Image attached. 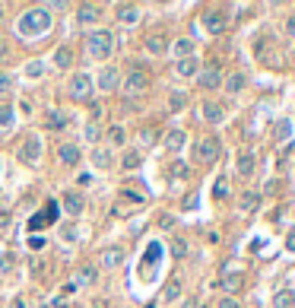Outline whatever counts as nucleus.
<instances>
[{"label":"nucleus","instance_id":"f257e3e1","mask_svg":"<svg viewBox=\"0 0 295 308\" xmlns=\"http://www.w3.org/2000/svg\"><path fill=\"white\" fill-rule=\"evenodd\" d=\"M51 22H54V16H51L48 6H32L16 19V32H19V38H35V35H45Z\"/></svg>","mask_w":295,"mask_h":308},{"label":"nucleus","instance_id":"f03ea898","mask_svg":"<svg viewBox=\"0 0 295 308\" xmlns=\"http://www.w3.org/2000/svg\"><path fill=\"white\" fill-rule=\"evenodd\" d=\"M86 54L92 61H111V54H115V35H111V29L86 32Z\"/></svg>","mask_w":295,"mask_h":308},{"label":"nucleus","instance_id":"7ed1b4c3","mask_svg":"<svg viewBox=\"0 0 295 308\" xmlns=\"http://www.w3.org/2000/svg\"><path fill=\"white\" fill-rule=\"evenodd\" d=\"M146 89H149V73H146L143 64H134L124 76H121V92H124V96L134 99V96H143Z\"/></svg>","mask_w":295,"mask_h":308},{"label":"nucleus","instance_id":"20e7f679","mask_svg":"<svg viewBox=\"0 0 295 308\" xmlns=\"http://www.w3.org/2000/svg\"><path fill=\"white\" fill-rule=\"evenodd\" d=\"M67 96H70L73 102H89L95 96V83H92V76L86 73V70H76L70 80H67Z\"/></svg>","mask_w":295,"mask_h":308},{"label":"nucleus","instance_id":"39448f33","mask_svg":"<svg viewBox=\"0 0 295 308\" xmlns=\"http://www.w3.org/2000/svg\"><path fill=\"white\" fill-rule=\"evenodd\" d=\"M41 153H45V143H41V137H38V134H25L22 143H19V150H16V156H19L22 165L35 168V162L41 159Z\"/></svg>","mask_w":295,"mask_h":308},{"label":"nucleus","instance_id":"423d86ee","mask_svg":"<svg viewBox=\"0 0 295 308\" xmlns=\"http://www.w3.org/2000/svg\"><path fill=\"white\" fill-rule=\"evenodd\" d=\"M219 153H222V143L216 140V137H203L194 147V159L200 162V165H213V162L219 159Z\"/></svg>","mask_w":295,"mask_h":308},{"label":"nucleus","instance_id":"0eeeda50","mask_svg":"<svg viewBox=\"0 0 295 308\" xmlns=\"http://www.w3.org/2000/svg\"><path fill=\"white\" fill-rule=\"evenodd\" d=\"M92 83H95L99 92H118L121 89V70H118V67H102L99 76H95Z\"/></svg>","mask_w":295,"mask_h":308},{"label":"nucleus","instance_id":"6e6552de","mask_svg":"<svg viewBox=\"0 0 295 308\" xmlns=\"http://www.w3.org/2000/svg\"><path fill=\"white\" fill-rule=\"evenodd\" d=\"M197 86L203 92H216L222 86V70L219 67H200V73H197Z\"/></svg>","mask_w":295,"mask_h":308},{"label":"nucleus","instance_id":"1a4fd4ad","mask_svg":"<svg viewBox=\"0 0 295 308\" xmlns=\"http://www.w3.org/2000/svg\"><path fill=\"white\" fill-rule=\"evenodd\" d=\"M124 258H127V251L121 245H108L105 251L99 254V267L102 270H118L121 264H124Z\"/></svg>","mask_w":295,"mask_h":308},{"label":"nucleus","instance_id":"9d476101","mask_svg":"<svg viewBox=\"0 0 295 308\" xmlns=\"http://www.w3.org/2000/svg\"><path fill=\"white\" fill-rule=\"evenodd\" d=\"M200 22H203V29L210 32V35H222L225 25H229V16H225L222 10H206Z\"/></svg>","mask_w":295,"mask_h":308},{"label":"nucleus","instance_id":"9b49d317","mask_svg":"<svg viewBox=\"0 0 295 308\" xmlns=\"http://www.w3.org/2000/svg\"><path fill=\"white\" fill-rule=\"evenodd\" d=\"M60 203H64V213L70 219H76V216H83V210H86V197L80 191H64V197H60Z\"/></svg>","mask_w":295,"mask_h":308},{"label":"nucleus","instance_id":"f8f14e48","mask_svg":"<svg viewBox=\"0 0 295 308\" xmlns=\"http://www.w3.org/2000/svg\"><path fill=\"white\" fill-rule=\"evenodd\" d=\"M80 159H83V153L76 143H60L57 147V162H60V168H76L80 165Z\"/></svg>","mask_w":295,"mask_h":308},{"label":"nucleus","instance_id":"ddd939ff","mask_svg":"<svg viewBox=\"0 0 295 308\" xmlns=\"http://www.w3.org/2000/svg\"><path fill=\"white\" fill-rule=\"evenodd\" d=\"M140 16H143V10H140V6H134V3H118L115 6V19L121 25H137V22H140Z\"/></svg>","mask_w":295,"mask_h":308},{"label":"nucleus","instance_id":"4468645a","mask_svg":"<svg viewBox=\"0 0 295 308\" xmlns=\"http://www.w3.org/2000/svg\"><path fill=\"white\" fill-rule=\"evenodd\" d=\"M73 61H76V54H73L70 45H60V48H54V54H51V64H54L57 70H70Z\"/></svg>","mask_w":295,"mask_h":308},{"label":"nucleus","instance_id":"2eb2a0df","mask_svg":"<svg viewBox=\"0 0 295 308\" xmlns=\"http://www.w3.org/2000/svg\"><path fill=\"white\" fill-rule=\"evenodd\" d=\"M76 19H80L83 25H95L102 19V6L99 3H80L76 6Z\"/></svg>","mask_w":295,"mask_h":308},{"label":"nucleus","instance_id":"dca6fc26","mask_svg":"<svg viewBox=\"0 0 295 308\" xmlns=\"http://www.w3.org/2000/svg\"><path fill=\"white\" fill-rule=\"evenodd\" d=\"M175 73L181 76V80H197V73H200V61H197V57H181V61L175 64Z\"/></svg>","mask_w":295,"mask_h":308},{"label":"nucleus","instance_id":"f3484780","mask_svg":"<svg viewBox=\"0 0 295 308\" xmlns=\"http://www.w3.org/2000/svg\"><path fill=\"white\" fill-rule=\"evenodd\" d=\"M92 165L99 168V172H111V165H115L111 150H108V147H95V150H92Z\"/></svg>","mask_w":295,"mask_h":308},{"label":"nucleus","instance_id":"a211bd4d","mask_svg":"<svg viewBox=\"0 0 295 308\" xmlns=\"http://www.w3.org/2000/svg\"><path fill=\"white\" fill-rule=\"evenodd\" d=\"M200 115H203L206 124H222V121H225V108L219 105V102H203Z\"/></svg>","mask_w":295,"mask_h":308},{"label":"nucleus","instance_id":"6ab92c4d","mask_svg":"<svg viewBox=\"0 0 295 308\" xmlns=\"http://www.w3.org/2000/svg\"><path fill=\"white\" fill-rule=\"evenodd\" d=\"M241 286H245V277H241L238 270H225V273H222V289H225V296L235 299V293H238Z\"/></svg>","mask_w":295,"mask_h":308},{"label":"nucleus","instance_id":"aec40b11","mask_svg":"<svg viewBox=\"0 0 295 308\" xmlns=\"http://www.w3.org/2000/svg\"><path fill=\"white\" fill-rule=\"evenodd\" d=\"M254 168H257L254 153H241V156L235 159V172H238V178H251V175H254Z\"/></svg>","mask_w":295,"mask_h":308},{"label":"nucleus","instance_id":"412c9836","mask_svg":"<svg viewBox=\"0 0 295 308\" xmlns=\"http://www.w3.org/2000/svg\"><path fill=\"white\" fill-rule=\"evenodd\" d=\"M121 172H137V168L143 165V153L140 150H124V156H121Z\"/></svg>","mask_w":295,"mask_h":308},{"label":"nucleus","instance_id":"4be33fe9","mask_svg":"<svg viewBox=\"0 0 295 308\" xmlns=\"http://www.w3.org/2000/svg\"><path fill=\"white\" fill-rule=\"evenodd\" d=\"M143 48H146V54L159 57V54H165V51H168V38H165V35H146Z\"/></svg>","mask_w":295,"mask_h":308},{"label":"nucleus","instance_id":"5701e85b","mask_svg":"<svg viewBox=\"0 0 295 308\" xmlns=\"http://www.w3.org/2000/svg\"><path fill=\"white\" fill-rule=\"evenodd\" d=\"M273 140H276V143H289V140H292V121H289V118H276V124H273Z\"/></svg>","mask_w":295,"mask_h":308},{"label":"nucleus","instance_id":"b1692460","mask_svg":"<svg viewBox=\"0 0 295 308\" xmlns=\"http://www.w3.org/2000/svg\"><path fill=\"white\" fill-rule=\"evenodd\" d=\"M95 280H99V267H92V264H86V267H80V270H76L73 283H76V286H92Z\"/></svg>","mask_w":295,"mask_h":308},{"label":"nucleus","instance_id":"393cba45","mask_svg":"<svg viewBox=\"0 0 295 308\" xmlns=\"http://www.w3.org/2000/svg\"><path fill=\"white\" fill-rule=\"evenodd\" d=\"M105 140H108V150H115V147H124L127 143V131L121 124H111L108 131H105Z\"/></svg>","mask_w":295,"mask_h":308},{"label":"nucleus","instance_id":"a878e982","mask_svg":"<svg viewBox=\"0 0 295 308\" xmlns=\"http://www.w3.org/2000/svg\"><path fill=\"white\" fill-rule=\"evenodd\" d=\"M257 207H260V194H257V191H245V194L238 197V210H241V213H254Z\"/></svg>","mask_w":295,"mask_h":308},{"label":"nucleus","instance_id":"bb28decb","mask_svg":"<svg viewBox=\"0 0 295 308\" xmlns=\"http://www.w3.org/2000/svg\"><path fill=\"white\" fill-rule=\"evenodd\" d=\"M245 83H248L245 73H229V76H222V86H225V92H232V96L245 89Z\"/></svg>","mask_w":295,"mask_h":308},{"label":"nucleus","instance_id":"cd10ccee","mask_svg":"<svg viewBox=\"0 0 295 308\" xmlns=\"http://www.w3.org/2000/svg\"><path fill=\"white\" fill-rule=\"evenodd\" d=\"M45 118H48V127H51V131H64V127L70 124V118H67V111H57V108H51Z\"/></svg>","mask_w":295,"mask_h":308},{"label":"nucleus","instance_id":"c85d7f7f","mask_svg":"<svg viewBox=\"0 0 295 308\" xmlns=\"http://www.w3.org/2000/svg\"><path fill=\"white\" fill-rule=\"evenodd\" d=\"M171 51H175V57L181 61V57H194V41L190 38H175V45H168Z\"/></svg>","mask_w":295,"mask_h":308},{"label":"nucleus","instance_id":"c756f323","mask_svg":"<svg viewBox=\"0 0 295 308\" xmlns=\"http://www.w3.org/2000/svg\"><path fill=\"white\" fill-rule=\"evenodd\" d=\"M184 140H187V134H184V131H168V134H165V140H162V143H165V150L178 153L181 147H184Z\"/></svg>","mask_w":295,"mask_h":308},{"label":"nucleus","instance_id":"7c9ffc66","mask_svg":"<svg viewBox=\"0 0 295 308\" xmlns=\"http://www.w3.org/2000/svg\"><path fill=\"white\" fill-rule=\"evenodd\" d=\"M295 305V293L292 289H280V293L273 296V308H292Z\"/></svg>","mask_w":295,"mask_h":308},{"label":"nucleus","instance_id":"2f4dec72","mask_svg":"<svg viewBox=\"0 0 295 308\" xmlns=\"http://www.w3.org/2000/svg\"><path fill=\"white\" fill-rule=\"evenodd\" d=\"M178 296H181V280H168L165 289H162V299L165 302H178Z\"/></svg>","mask_w":295,"mask_h":308},{"label":"nucleus","instance_id":"473e14b6","mask_svg":"<svg viewBox=\"0 0 295 308\" xmlns=\"http://www.w3.org/2000/svg\"><path fill=\"white\" fill-rule=\"evenodd\" d=\"M25 76L29 80H41L45 76V61H29L25 64Z\"/></svg>","mask_w":295,"mask_h":308},{"label":"nucleus","instance_id":"72a5a7b5","mask_svg":"<svg viewBox=\"0 0 295 308\" xmlns=\"http://www.w3.org/2000/svg\"><path fill=\"white\" fill-rule=\"evenodd\" d=\"M13 121H16V108L13 105H0V127H13Z\"/></svg>","mask_w":295,"mask_h":308},{"label":"nucleus","instance_id":"f704fd0d","mask_svg":"<svg viewBox=\"0 0 295 308\" xmlns=\"http://www.w3.org/2000/svg\"><path fill=\"white\" fill-rule=\"evenodd\" d=\"M99 137H102V127L95 124V121H89V124L83 127V140L86 143H99Z\"/></svg>","mask_w":295,"mask_h":308},{"label":"nucleus","instance_id":"c9c22d12","mask_svg":"<svg viewBox=\"0 0 295 308\" xmlns=\"http://www.w3.org/2000/svg\"><path fill=\"white\" fill-rule=\"evenodd\" d=\"M184 105H187V92L175 89V92H171V96H168V108H171V111H181Z\"/></svg>","mask_w":295,"mask_h":308},{"label":"nucleus","instance_id":"e433bc0d","mask_svg":"<svg viewBox=\"0 0 295 308\" xmlns=\"http://www.w3.org/2000/svg\"><path fill=\"white\" fill-rule=\"evenodd\" d=\"M60 238H64V242H76V238H80V229L73 226V222H67V226H60Z\"/></svg>","mask_w":295,"mask_h":308},{"label":"nucleus","instance_id":"4c0bfd02","mask_svg":"<svg viewBox=\"0 0 295 308\" xmlns=\"http://www.w3.org/2000/svg\"><path fill=\"white\" fill-rule=\"evenodd\" d=\"M121 197H124V200H130V203H143V200H146L140 191H134V187H124V191H121Z\"/></svg>","mask_w":295,"mask_h":308},{"label":"nucleus","instance_id":"58836bf2","mask_svg":"<svg viewBox=\"0 0 295 308\" xmlns=\"http://www.w3.org/2000/svg\"><path fill=\"white\" fill-rule=\"evenodd\" d=\"M213 194L222 200L225 194H229V181H225V178H216V184H213Z\"/></svg>","mask_w":295,"mask_h":308},{"label":"nucleus","instance_id":"ea45409f","mask_svg":"<svg viewBox=\"0 0 295 308\" xmlns=\"http://www.w3.org/2000/svg\"><path fill=\"white\" fill-rule=\"evenodd\" d=\"M45 226H48V222H45V216H41V213H35V216L29 219V232H32V235H35L38 229H45Z\"/></svg>","mask_w":295,"mask_h":308},{"label":"nucleus","instance_id":"a19ab883","mask_svg":"<svg viewBox=\"0 0 295 308\" xmlns=\"http://www.w3.org/2000/svg\"><path fill=\"white\" fill-rule=\"evenodd\" d=\"M25 245H29V251H41V248H45L48 242H45L41 235H29V242H25Z\"/></svg>","mask_w":295,"mask_h":308},{"label":"nucleus","instance_id":"79ce46f5","mask_svg":"<svg viewBox=\"0 0 295 308\" xmlns=\"http://www.w3.org/2000/svg\"><path fill=\"white\" fill-rule=\"evenodd\" d=\"M13 89V76L6 70H0V92H10Z\"/></svg>","mask_w":295,"mask_h":308},{"label":"nucleus","instance_id":"37998d69","mask_svg":"<svg viewBox=\"0 0 295 308\" xmlns=\"http://www.w3.org/2000/svg\"><path fill=\"white\" fill-rule=\"evenodd\" d=\"M216 308H241V305H238V299H232V296H222L219 302H216Z\"/></svg>","mask_w":295,"mask_h":308},{"label":"nucleus","instance_id":"c03bdc74","mask_svg":"<svg viewBox=\"0 0 295 308\" xmlns=\"http://www.w3.org/2000/svg\"><path fill=\"white\" fill-rule=\"evenodd\" d=\"M140 140H143V147H152V140H155V131H149V127H143V131H140Z\"/></svg>","mask_w":295,"mask_h":308},{"label":"nucleus","instance_id":"a18cd8bd","mask_svg":"<svg viewBox=\"0 0 295 308\" xmlns=\"http://www.w3.org/2000/svg\"><path fill=\"white\" fill-rule=\"evenodd\" d=\"M171 251H175V258H184V254H187V248H184V242H181V238H178V242H175V248H171Z\"/></svg>","mask_w":295,"mask_h":308},{"label":"nucleus","instance_id":"49530a36","mask_svg":"<svg viewBox=\"0 0 295 308\" xmlns=\"http://www.w3.org/2000/svg\"><path fill=\"white\" fill-rule=\"evenodd\" d=\"M286 35L295 38V16H289V19H286Z\"/></svg>","mask_w":295,"mask_h":308},{"label":"nucleus","instance_id":"de8ad7c7","mask_svg":"<svg viewBox=\"0 0 295 308\" xmlns=\"http://www.w3.org/2000/svg\"><path fill=\"white\" fill-rule=\"evenodd\" d=\"M171 222H175V216H168V213H165V216H159V226L162 229H171Z\"/></svg>","mask_w":295,"mask_h":308},{"label":"nucleus","instance_id":"09e8293b","mask_svg":"<svg viewBox=\"0 0 295 308\" xmlns=\"http://www.w3.org/2000/svg\"><path fill=\"white\" fill-rule=\"evenodd\" d=\"M10 308H29V305H25V299H22V296H13V302H10Z\"/></svg>","mask_w":295,"mask_h":308},{"label":"nucleus","instance_id":"8fccbe9b","mask_svg":"<svg viewBox=\"0 0 295 308\" xmlns=\"http://www.w3.org/2000/svg\"><path fill=\"white\" fill-rule=\"evenodd\" d=\"M6 226H10V213L0 210V229H6Z\"/></svg>","mask_w":295,"mask_h":308},{"label":"nucleus","instance_id":"3c124183","mask_svg":"<svg viewBox=\"0 0 295 308\" xmlns=\"http://www.w3.org/2000/svg\"><path fill=\"white\" fill-rule=\"evenodd\" d=\"M286 248H289V251H295V229H292L289 235H286Z\"/></svg>","mask_w":295,"mask_h":308},{"label":"nucleus","instance_id":"603ef678","mask_svg":"<svg viewBox=\"0 0 295 308\" xmlns=\"http://www.w3.org/2000/svg\"><path fill=\"white\" fill-rule=\"evenodd\" d=\"M60 293H64V296H70V293H76V283H73V280H70V283H67L64 289H60Z\"/></svg>","mask_w":295,"mask_h":308}]
</instances>
